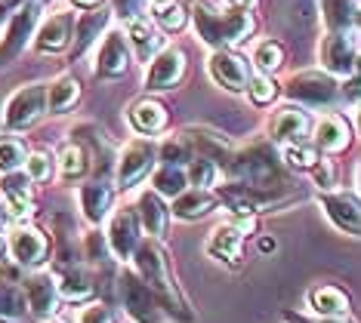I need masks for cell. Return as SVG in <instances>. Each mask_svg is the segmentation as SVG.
I'll return each mask as SVG.
<instances>
[{
	"mask_svg": "<svg viewBox=\"0 0 361 323\" xmlns=\"http://www.w3.org/2000/svg\"><path fill=\"white\" fill-rule=\"evenodd\" d=\"M111 197L114 194L105 182H87V185L80 188V213H84V219L90 225L105 222V215L111 210Z\"/></svg>",
	"mask_w": 361,
	"mask_h": 323,
	"instance_id": "obj_22",
	"label": "cell"
},
{
	"mask_svg": "<svg viewBox=\"0 0 361 323\" xmlns=\"http://www.w3.org/2000/svg\"><path fill=\"white\" fill-rule=\"evenodd\" d=\"M139 222H142V228L149 231L152 237H164L167 234V222H170V206L164 203V197L158 191H145L139 197Z\"/></svg>",
	"mask_w": 361,
	"mask_h": 323,
	"instance_id": "obj_21",
	"label": "cell"
},
{
	"mask_svg": "<svg viewBox=\"0 0 361 323\" xmlns=\"http://www.w3.org/2000/svg\"><path fill=\"white\" fill-rule=\"evenodd\" d=\"M188 185V176L183 167H170V163H164V167L154 172V191L161 197H179L185 191Z\"/></svg>",
	"mask_w": 361,
	"mask_h": 323,
	"instance_id": "obj_34",
	"label": "cell"
},
{
	"mask_svg": "<svg viewBox=\"0 0 361 323\" xmlns=\"http://www.w3.org/2000/svg\"><path fill=\"white\" fill-rule=\"evenodd\" d=\"M284 160L290 163V167H300V170H312L318 163V154H315V148L306 145V142H290L284 148Z\"/></svg>",
	"mask_w": 361,
	"mask_h": 323,
	"instance_id": "obj_40",
	"label": "cell"
},
{
	"mask_svg": "<svg viewBox=\"0 0 361 323\" xmlns=\"http://www.w3.org/2000/svg\"><path fill=\"white\" fill-rule=\"evenodd\" d=\"M0 194H4L13 219H28L35 213V182L28 179V172H0Z\"/></svg>",
	"mask_w": 361,
	"mask_h": 323,
	"instance_id": "obj_11",
	"label": "cell"
},
{
	"mask_svg": "<svg viewBox=\"0 0 361 323\" xmlns=\"http://www.w3.org/2000/svg\"><path fill=\"white\" fill-rule=\"evenodd\" d=\"M188 182L192 185H198V188H210V185H216V179H219V163L216 160H210V157H195L192 163H188Z\"/></svg>",
	"mask_w": 361,
	"mask_h": 323,
	"instance_id": "obj_37",
	"label": "cell"
},
{
	"mask_svg": "<svg viewBox=\"0 0 361 323\" xmlns=\"http://www.w3.org/2000/svg\"><path fill=\"white\" fill-rule=\"evenodd\" d=\"M287 22L306 31L315 22V0H287Z\"/></svg>",
	"mask_w": 361,
	"mask_h": 323,
	"instance_id": "obj_39",
	"label": "cell"
},
{
	"mask_svg": "<svg viewBox=\"0 0 361 323\" xmlns=\"http://www.w3.org/2000/svg\"><path fill=\"white\" fill-rule=\"evenodd\" d=\"M44 114H47V84H28L10 96V102L4 108V123L6 129L22 132L35 127Z\"/></svg>",
	"mask_w": 361,
	"mask_h": 323,
	"instance_id": "obj_4",
	"label": "cell"
},
{
	"mask_svg": "<svg viewBox=\"0 0 361 323\" xmlns=\"http://www.w3.org/2000/svg\"><path fill=\"white\" fill-rule=\"evenodd\" d=\"M109 25V13H87L80 15L78 22V34H75V49H71V56L75 59H80V56L90 49V44H93L96 37H99V31Z\"/></svg>",
	"mask_w": 361,
	"mask_h": 323,
	"instance_id": "obj_32",
	"label": "cell"
},
{
	"mask_svg": "<svg viewBox=\"0 0 361 323\" xmlns=\"http://www.w3.org/2000/svg\"><path fill=\"white\" fill-rule=\"evenodd\" d=\"M152 160H154L152 142H130L121 151V160H118V185L133 188L136 182H142L152 170Z\"/></svg>",
	"mask_w": 361,
	"mask_h": 323,
	"instance_id": "obj_14",
	"label": "cell"
},
{
	"mask_svg": "<svg viewBox=\"0 0 361 323\" xmlns=\"http://www.w3.org/2000/svg\"><path fill=\"white\" fill-rule=\"evenodd\" d=\"M78 323H118V314L109 305H90V308L80 311Z\"/></svg>",
	"mask_w": 361,
	"mask_h": 323,
	"instance_id": "obj_46",
	"label": "cell"
},
{
	"mask_svg": "<svg viewBox=\"0 0 361 323\" xmlns=\"http://www.w3.org/2000/svg\"><path fill=\"white\" fill-rule=\"evenodd\" d=\"M324 213L340 231L361 237V201L355 194H324Z\"/></svg>",
	"mask_w": 361,
	"mask_h": 323,
	"instance_id": "obj_16",
	"label": "cell"
},
{
	"mask_svg": "<svg viewBox=\"0 0 361 323\" xmlns=\"http://www.w3.org/2000/svg\"><path fill=\"white\" fill-rule=\"evenodd\" d=\"M133 259H136V265H139V274H142V280L149 284V289L154 293V299H158L161 308H167L176 320H183V323L192 320L195 314L185 308L183 296H179L173 277H170L167 262H164L161 246L154 243V240H145V243H139V250H136Z\"/></svg>",
	"mask_w": 361,
	"mask_h": 323,
	"instance_id": "obj_1",
	"label": "cell"
},
{
	"mask_svg": "<svg viewBox=\"0 0 361 323\" xmlns=\"http://www.w3.org/2000/svg\"><path fill=\"white\" fill-rule=\"evenodd\" d=\"M161 160L170 163V167H183V163L192 160V148H188L185 139H170L161 148Z\"/></svg>",
	"mask_w": 361,
	"mask_h": 323,
	"instance_id": "obj_43",
	"label": "cell"
},
{
	"mask_svg": "<svg viewBox=\"0 0 361 323\" xmlns=\"http://www.w3.org/2000/svg\"><path fill=\"white\" fill-rule=\"evenodd\" d=\"M312 129V120L306 111H300V108H281V111L272 118L269 123V136L278 139V142H306Z\"/></svg>",
	"mask_w": 361,
	"mask_h": 323,
	"instance_id": "obj_19",
	"label": "cell"
},
{
	"mask_svg": "<svg viewBox=\"0 0 361 323\" xmlns=\"http://www.w3.org/2000/svg\"><path fill=\"white\" fill-rule=\"evenodd\" d=\"M241 237H244V228L235 225V222H226V225H219L213 231L207 250L210 255L223 259L226 265H238V259H241Z\"/></svg>",
	"mask_w": 361,
	"mask_h": 323,
	"instance_id": "obj_23",
	"label": "cell"
},
{
	"mask_svg": "<svg viewBox=\"0 0 361 323\" xmlns=\"http://www.w3.org/2000/svg\"><path fill=\"white\" fill-rule=\"evenodd\" d=\"M358 129H361V105H358Z\"/></svg>",
	"mask_w": 361,
	"mask_h": 323,
	"instance_id": "obj_56",
	"label": "cell"
},
{
	"mask_svg": "<svg viewBox=\"0 0 361 323\" xmlns=\"http://www.w3.org/2000/svg\"><path fill=\"white\" fill-rule=\"evenodd\" d=\"M10 222H13V213L0 203V255L6 253V228H10Z\"/></svg>",
	"mask_w": 361,
	"mask_h": 323,
	"instance_id": "obj_49",
	"label": "cell"
},
{
	"mask_svg": "<svg viewBox=\"0 0 361 323\" xmlns=\"http://www.w3.org/2000/svg\"><path fill=\"white\" fill-rule=\"evenodd\" d=\"M75 6H80V10H93V6H99L102 0H71Z\"/></svg>",
	"mask_w": 361,
	"mask_h": 323,
	"instance_id": "obj_50",
	"label": "cell"
},
{
	"mask_svg": "<svg viewBox=\"0 0 361 323\" xmlns=\"http://www.w3.org/2000/svg\"><path fill=\"white\" fill-rule=\"evenodd\" d=\"M235 179H241V185L247 188H262V191H272L281 185V163H278L275 151L269 145H250L241 154H235L228 160Z\"/></svg>",
	"mask_w": 361,
	"mask_h": 323,
	"instance_id": "obj_3",
	"label": "cell"
},
{
	"mask_svg": "<svg viewBox=\"0 0 361 323\" xmlns=\"http://www.w3.org/2000/svg\"><path fill=\"white\" fill-rule=\"evenodd\" d=\"M25 317H28L25 289L0 280V323H25Z\"/></svg>",
	"mask_w": 361,
	"mask_h": 323,
	"instance_id": "obj_30",
	"label": "cell"
},
{
	"mask_svg": "<svg viewBox=\"0 0 361 323\" xmlns=\"http://www.w3.org/2000/svg\"><path fill=\"white\" fill-rule=\"evenodd\" d=\"M87 170H90V157L84 151V145L71 142V145H65L59 151V172H62V179H80Z\"/></svg>",
	"mask_w": 361,
	"mask_h": 323,
	"instance_id": "obj_35",
	"label": "cell"
},
{
	"mask_svg": "<svg viewBox=\"0 0 361 323\" xmlns=\"http://www.w3.org/2000/svg\"><path fill=\"white\" fill-rule=\"evenodd\" d=\"M315 145L331 154L343 151V148L349 145V123L343 120L340 114H324L315 127Z\"/></svg>",
	"mask_w": 361,
	"mask_h": 323,
	"instance_id": "obj_25",
	"label": "cell"
},
{
	"mask_svg": "<svg viewBox=\"0 0 361 323\" xmlns=\"http://www.w3.org/2000/svg\"><path fill=\"white\" fill-rule=\"evenodd\" d=\"M195 25H198L201 40L210 46H238L257 28V22H253V15L247 10H232L226 15H216L204 10V6L195 10Z\"/></svg>",
	"mask_w": 361,
	"mask_h": 323,
	"instance_id": "obj_2",
	"label": "cell"
},
{
	"mask_svg": "<svg viewBox=\"0 0 361 323\" xmlns=\"http://www.w3.org/2000/svg\"><path fill=\"white\" fill-rule=\"evenodd\" d=\"M232 10H247V6H253V0H226Z\"/></svg>",
	"mask_w": 361,
	"mask_h": 323,
	"instance_id": "obj_51",
	"label": "cell"
},
{
	"mask_svg": "<svg viewBox=\"0 0 361 323\" xmlns=\"http://www.w3.org/2000/svg\"><path fill=\"white\" fill-rule=\"evenodd\" d=\"M25 160H28V148L22 139L0 136V172H13V170L25 167Z\"/></svg>",
	"mask_w": 361,
	"mask_h": 323,
	"instance_id": "obj_36",
	"label": "cell"
},
{
	"mask_svg": "<svg viewBox=\"0 0 361 323\" xmlns=\"http://www.w3.org/2000/svg\"><path fill=\"white\" fill-rule=\"evenodd\" d=\"M309 305L322 317H343L349 311V296L340 286H318L309 293Z\"/></svg>",
	"mask_w": 361,
	"mask_h": 323,
	"instance_id": "obj_29",
	"label": "cell"
},
{
	"mask_svg": "<svg viewBox=\"0 0 361 323\" xmlns=\"http://www.w3.org/2000/svg\"><path fill=\"white\" fill-rule=\"evenodd\" d=\"M210 74L228 93H241V89H247V84H250L247 62L238 53H232V49H219V53L210 56Z\"/></svg>",
	"mask_w": 361,
	"mask_h": 323,
	"instance_id": "obj_13",
	"label": "cell"
},
{
	"mask_svg": "<svg viewBox=\"0 0 361 323\" xmlns=\"http://www.w3.org/2000/svg\"><path fill=\"white\" fill-rule=\"evenodd\" d=\"M25 172L31 182H47L53 176V160L44 151H35V154H28V160H25Z\"/></svg>",
	"mask_w": 361,
	"mask_h": 323,
	"instance_id": "obj_44",
	"label": "cell"
},
{
	"mask_svg": "<svg viewBox=\"0 0 361 323\" xmlns=\"http://www.w3.org/2000/svg\"><path fill=\"white\" fill-rule=\"evenodd\" d=\"M127 120L136 132L152 136V132H161L164 127H167V108H164L161 102H154V99H139V102L130 105Z\"/></svg>",
	"mask_w": 361,
	"mask_h": 323,
	"instance_id": "obj_20",
	"label": "cell"
},
{
	"mask_svg": "<svg viewBox=\"0 0 361 323\" xmlns=\"http://www.w3.org/2000/svg\"><path fill=\"white\" fill-rule=\"evenodd\" d=\"M10 4H25V0H10Z\"/></svg>",
	"mask_w": 361,
	"mask_h": 323,
	"instance_id": "obj_57",
	"label": "cell"
},
{
	"mask_svg": "<svg viewBox=\"0 0 361 323\" xmlns=\"http://www.w3.org/2000/svg\"><path fill=\"white\" fill-rule=\"evenodd\" d=\"M183 139L188 142V148H195L201 157H210L216 163H228L232 157V148H228L226 139H219L216 132H207V129H185Z\"/></svg>",
	"mask_w": 361,
	"mask_h": 323,
	"instance_id": "obj_28",
	"label": "cell"
},
{
	"mask_svg": "<svg viewBox=\"0 0 361 323\" xmlns=\"http://www.w3.org/2000/svg\"><path fill=\"white\" fill-rule=\"evenodd\" d=\"M312 179H315L318 188H334L336 185V163L334 160H318L315 167H312Z\"/></svg>",
	"mask_w": 361,
	"mask_h": 323,
	"instance_id": "obj_45",
	"label": "cell"
},
{
	"mask_svg": "<svg viewBox=\"0 0 361 323\" xmlns=\"http://www.w3.org/2000/svg\"><path fill=\"white\" fill-rule=\"evenodd\" d=\"M139 213L133 206H124V210L114 213V219L109 222V250L118 255L121 262H130L142 243V234H139Z\"/></svg>",
	"mask_w": 361,
	"mask_h": 323,
	"instance_id": "obj_8",
	"label": "cell"
},
{
	"mask_svg": "<svg viewBox=\"0 0 361 323\" xmlns=\"http://www.w3.org/2000/svg\"><path fill=\"white\" fill-rule=\"evenodd\" d=\"M121 299H124V308H127V314L136 323H158L161 320L158 299H154V293L149 289V284H145V280H139L136 274H124V277H121Z\"/></svg>",
	"mask_w": 361,
	"mask_h": 323,
	"instance_id": "obj_9",
	"label": "cell"
},
{
	"mask_svg": "<svg viewBox=\"0 0 361 323\" xmlns=\"http://www.w3.org/2000/svg\"><path fill=\"white\" fill-rule=\"evenodd\" d=\"M158 22L164 31H183L188 22V10L179 4H164V6H158Z\"/></svg>",
	"mask_w": 361,
	"mask_h": 323,
	"instance_id": "obj_41",
	"label": "cell"
},
{
	"mask_svg": "<svg viewBox=\"0 0 361 323\" xmlns=\"http://www.w3.org/2000/svg\"><path fill=\"white\" fill-rule=\"evenodd\" d=\"M253 62H257V68H259L262 74H272L278 65L284 62L281 44H275V40H262V44L253 49Z\"/></svg>",
	"mask_w": 361,
	"mask_h": 323,
	"instance_id": "obj_38",
	"label": "cell"
},
{
	"mask_svg": "<svg viewBox=\"0 0 361 323\" xmlns=\"http://www.w3.org/2000/svg\"><path fill=\"white\" fill-rule=\"evenodd\" d=\"M355 0H322V13L331 31H346L355 22Z\"/></svg>",
	"mask_w": 361,
	"mask_h": 323,
	"instance_id": "obj_33",
	"label": "cell"
},
{
	"mask_svg": "<svg viewBox=\"0 0 361 323\" xmlns=\"http://www.w3.org/2000/svg\"><path fill=\"white\" fill-rule=\"evenodd\" d=\"M127 68H130L127 37L121 34V31H111V34L102 40L99 56H96V74H99L102 80H114V77H121Z\"/></svg>",
	"mask_w": 361,
	"mask_h": 323,
	"instance_id": "obj_15",
	"label": "cell"
},
{
	"mask_svg": "<svg viewBox=\"0 0 361 323\" xmlns=\"http://www.w3.org/2000/svg\"><path fill=\"white\" fill-rule=\"evenodd\" d=\"M6 250H10L13 262L22 265V268H40V265H47V259H50V237L31 225H19L10 231Z\"/></svg>",
	"mask_w": 361,
	"mask_h": 323,
	"instance_id": "obj_7",
	"label": "cell"
},
{
	"mask_svg": "<svg viewBox=\"0 0 361 323\" xmlns=\"http://www.w3.org/2000/svg\"><path fill=\"white\" fill-rule=\"evenodd\" d=\"M185 74V53L176 46L158 49L149 62V74H145V87L149 89H170L183 80Z\"/></svg>",
	"mask_w": 361,
	"mask_h": 323,
	"instance_id": "obj_10",
	"label": "cell"
},
{
	"mask_svg": "<svg viewBox=\"0 0 361 323\" xmlns=\"http://www.w3.org/2000/svg\"><path fill=\"white\" fill-rule=\"evenodd\" d=\"M324 323H340V320H336V317H327V320H324Z\"/></svg>",
	"mask_w": 361,
	"mask_h": 323,
	"instance_id": "obj_55",
	"label": "cell"
},
{
	"mask_svg": "<svg viewBox=\"0 0 361 323\" xmlns=\"http://www.w3.org/2000/svg\"><path fill=\"white\" fill-rule=\"evenodd\" d=\"M216 203H219V197L216 194H210L207 188H195V191H183L176 197V203H173V215L176 219H201V215H207L210 210H216Z\"/></svg>",
	"mask_w": 361,
	"mask_h": 323,
	"instance_id": "obj_27",
	"label": "cell"
},
{
	"mask_svg": "<svg viewBox=\"0 0 361 323\" xmlns=\"http://www.w3.org/2000/svg\"><path fill=\"white\" fill-rule=\"evenodd\" d=\"M127 37H130V44L136 46V56H139L142 62H149L152 56L161 49V34H158V28H154L149 19H142V15L130 22V34H127Z\"/></svg>",
	"mask_w": 361,
	"mask_h": 323,
	"instance_id": "obj_31",
	"label": "cell"
},
{
	"mask_svg": "<svg viewBox=\"0 0 361 323\" xmlns=\"http://www.w3.org/2000/svg\"><path fill=\"white\" fill-rule=\"evenodd\" d=\"M322 65L327 74H336V77H346V74L355 68V59H358V49H355V40H352L346 31H331L324 40H322Z\"/></svg>",
	"mask_w": 361,
	"mask_h": 323,
	"instance_id": "obj_12",
	"label": "cell"
},
{
	"mask_svg": "<svg viewBox=\"0 0 361 323\" xmlns=\"http://www.w3.org/2000/svg\"><path fill=\"white\" fill-rule=\"evenodd\" d=\"M154 4H158V6H164V4H173V0H154Z\"/></svg>",
	"mask_w": 361,
	"mask_h": 323,
	"instance_id": "obj_54",
	"label": "cell"
},
{
	"mask_svg": "<svg viewBox=\"0 0 361 323\" xmlns=\"http://www.w3.org/2000/svg\"><path fill=\"white\" fill-rule=\"evenodd\" d=\"M53 323H65V320H53Z\"/></svg>",
	"mask_w": 361,
	"mask_h": 323,
	"instance_id": "obj_59",
	"label": "cell"
},
{
	"mask_svg": "<svg viewBox=\"0 0 361 323\" xmlns=\"http://www.w3.org/2000/svg\"><path fill=\"white\" fill-rule=\"evenodd\" d=\"M346 96H349V99H361V56L355 59V68L349 71V80H346Z\"/></svg>",
	"mask_w": 361,
	"mask_h": 323,
	"instance_id": "obj_48",
	"label": "cell"
},
{
	"mask_svg": "<svg viewBox=\"0 0 361 323\" xmlns=\"http://www.w3.org/2000/svg\"><path fill=\"white\" fill-rule=\"evenodd\" d=\"M25 299H28V311L37 317H53L56 305H59V286L50 274H31L25 280Z\"/></svg>",
	"mask_w": 361,
	"mask_h": 323,
	"instance_id": "obj_18",
	"label": "cell"
},
{
	"mask_svg": "<svg viewBox=\"0 0 361 323\" xmlns=\"http://www.w3.org/2000/svg\"><path fill=\"white\" fill-rule=\"evenodd\" d=\"M287 96L297 99V102L309 105V108H324V105H334L336 102V80L331 74H322V71H300L297 77H290L284 84Z\"/></svg>",
	"mask_w": 361,
	"mask_h": 323,
	"instance_id": "obj_5",
	"label": "cell"
},
{
	"mask_svg": "<svg viewBox=\"0 0 361 323\" xmlns=\"http://www.w3.org/2000/svg\"><path fill=\"white\" fill-rule=\"evenodd\" d=\"M142 4H145V0H114V13H118L121 19L133 22V19L142 15Z\"/></svg>",
	"mask_w": 361,
	"mask_h": 323,
	"instance_id": "obj_47",
	"label": "cell"
},
{
	"mask_svg": "<svg viewBox=\"0 0 361 323\" xmlns=\"http://www.w3.org/2000/svg\"><path fill=\"white\" fill-rule=\"evenodd\" d=\"M71 28H75L71 13L47 15L44 25H40L37 34H35V46L40 49V53H62V49L71 44Z\"/></svg>",
	"mask_w": 361,
	"mask_h": 323,
	"instance_id": "obj_17",
	"label": "cell"
},
{
	"mask_svg": "<svg viewBox=\"0 0 361 323\" xmlns=\"http://www.w3.org/2000/svg\"><path fill=\"white\" fill-rule=\"evenodd\" d=\"M358 185H361V167H358Z\"/></svg>",
	"mask_w": 361,
	"mask_h": 323,
	"instance_id": "obj_58",
	"label": "cell"
},
{
	"mask_svg": "<svg viewBox=\"0 0 361 323\" xmlns=\"http://www.w3.org/2000/svg\"><path fill=\"white\" fill-rule=\"evenodd\" d=\"M80 99V84L71 74H62L56 77L50 87H47V111L50 114H68L71 108L78 105Z\"/></svg>",
	"mask_w": 361,
	"mask_h": 323,
	"instance_id": "obj_26",
	"label": "cell"
},
{
	"mask_svg": "<svg viewBox=\"0 0 361 323\" xmlns=\"http://www.w3.org/2000/svg\"><path fill=\"white\" fill-rule=\"evenodd\" d=\"M259 250H262V253H272V250H275V240H272V237H262V240H259Z\"/></svg>",
	"mask_w": 361,
	"mask_h": 323,
	"instance_id": "obj_52",
	"label": "cell"
},
{
	"mask_svg": "<svg viewBox=\"0 0 361 323\" xmlns=\"http://www.w3.org/2000/svg\"><path fill=\"white\" fill-rule=\"evenodd\" d=\"M355 25H358V31H361V10H355Z\"/></svg>",
	"mask_w": 361,
	"mask_h": 323,
	"instance_id": "obj_53",
	"label": "cell"
},
{
	"mask_svg": "<svg viewBox=\"0 0 361 323\" xmlns=\"http://www.w3.org/2000/svg\"><path fill=\"white\" fill-rule=\"evenodd\" d=\"M37 19H40V0H25V4L13 13V19L4 31V40H0V65L16 59V56L25 49L28 37L35 34Z\"/></svg>",
	"mask_w": 361,
	"mask_h": 323,
	"instance_id": "obj_6",
	"label": "cell"
},
{
	"mask_svg": "<svg viewBox=\"0 0 361 323\" xmlns=\"http://www.w3.org/2000/svg\"><path fill=\"white\" fill-rule=\"evenodd\" d=\"M247 93L253 99V105H269L278 96V87H275V80L269 77V74L259 71V77H253L250 84H247Z\"/></svg>",
	"mask_w": 361,
	"mask_h": 323,
	"instance_id": "obj_42",
	"label": "cell"
},
{
	"mask_svg": "<svg viewBox=\"0 0 361 323\" xmlns=\"http://www.w3.org/2000/svg\"><path fill=\"white\" fill-rule=\"evenodd\" d=\"M56 286H59V296L65 302H87L90 296L96 293L93 277H90V271L80 268V265H68V268H62Z\"/></svg>",
	"mask_w": 361,
	"mask_h": 323,
	"instance_id": "obj_24",
	"label": "cell"
}]
</instances>
